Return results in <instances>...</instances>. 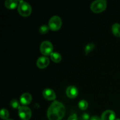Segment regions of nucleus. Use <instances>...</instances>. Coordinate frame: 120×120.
Returning <instances> with one entry per match:
<instances>
[{"mask_svg":"<svg viewBox=\"0 0 120 120\" xmlns=\"http://www.w3.org/2000/svg\"><path fill=\"white\" fill-rule=\"evenodd\" d=\"M66 110L64 105L58 101L52 103L47 112L49 120H61L64 117Z\"/></svg>","mask_w":120,"mask_h":120,"instance_id":"obj_1","label":"nucleus"},{"mask_svg":"<svg viewBox=\"0 0 120 120\" xmlns=\"http://www.w3.org/2000/svg\"><path fill=\"white\" fill-rule=\"evenodd\" d=\"M18 11L19 14L23 16H28L30 15L32 12V8L28 2L24 1H19L18 6Z\"/></svg>","mask_w":120,"mask_h":120,"instance_id":"obj_2","label":"nucleus"},{"mask_svg":"<svg viewBox=\"0 0 120 120\" xmlns=\"http://www.w3.org/2000/svg\"><path fill=\"white\" fill-rule=\"evenodd\" d=\"M107 7V1L105 0H97L91 4V9L95 13H100L105 9Z\"/></svg>","mask_w":120,"mask_h":120,"instance_id":"obj_3","label":"nucleus"},{"mask_svg":"<svg viewBox=\"0 0 120 120\" xmlns=\"http://www.w3.org/2000/svg\"><path fill=\"white\" fill-rule=\"evenodd\" d=\"M40 50H41V53L45 56H49V55L50 56L53 53V45L49 41H44L41 43Z\"/></svg>","mask_w":120,"mask_h":120,"instance_id":"obj_4","label":"nucleus"},{"mask_svg":"<svg viewBox=\"0 0 120 120\" xmlns=\"http://www.w3.org/2000/svg\"><path fill=\"white\" fill-rule=\"evenodd\" d=\"M62 21L58 16H53L50 19L49 22V27L52 30H57L61 28Z\"/></svg>","mask_w":120,"mask_h":120,"instance_id":"obj_5","label":"nucleus"},{"mask_svg":"<svg viewBox=\"0 0 120 120\" xmlns=\"http://www.w3.org/2000/svg\"><path fill=\"white\" fill-rule=\"evenodd\" d=\"M18 114L22 120H29L32 116V111L29 107L22 106L18 109Z\"/></svg>","mask_w":120,"mask_h":120,"instance_id":"obj_6","label":"nucleus"},{"mask_svg":"<svg viewBox=\"0 0 120 120\" xmlns=\"http://www.w3.org/2000/svg\"><path fill=\"white\" fill-rule=\"evenodd\" d=\"M42 94H43V96L45 99L49 101L54 100L56 97L55 93L54 92L53 90L50 89H45L43 91Z\"/></svg>","mask_w":120,"mask_h":120,"instance_id":"obj_7","label":"nucleus"},{"mask_svg":"<svg viewBox=\"0 0 120 120\" xmlns=\"http://www.w3.org/2000/svg\"><path fill=\"white\" fill-rule=\"evenodd\" d=\"M49 64V59L48 57L42 56L40 57L36 62V65L40 69H44L46 68Z\"/></svg>","mask_w":120,"mask_h":120,"instance_id":"obj_8","label":"nucleus"},{"mask_svg":"<svg viewBox=\"0 0 120 120\" xmlns=\"http://www.w3.org/2000/svg\"><path fill=\"white\" fill-rule=\"evenodd\" d=\"M66 94L69 98H75L77 96L79 93L77 87L73 86H70L68 87L66 89Z\"/></svg>","mask_w":120,"mask_h":120,"instance_id":"obj_9","label":"nucleus"},{"mask_svg":"<svg viewBox=\"0 0 120 120\" xmlns=\"http://www.w3.org/2000/svg\"><path fill=\"white\" fill-rule=\"evenodd\" d=\"M101 120H116V114L112 110H106L101 117Z\"/></svg>","mask_w":120,"mask_h":120,"instance_id":"obj_10","label":"nucleus"},{"mask_svg":"<svg viewBox=\"0 0 120 120\" xmlns=\"http://www.w3.org/2000/svg\"><path fill=\"white\" fill-rule=\"evenodd\" d=\"M32 96L29 93H23L20 97V103L23 105H28L32 101Z\"/></svg>","mask_w":120,"mask_h":120,"instance_id":"obj_11","label":"nucleus"},{"mask_svg":"<svg viewBox=\"0 0 120 120\" xmlns=\"http://www.w3.org/2000/svg\"><path fill=\"white\" fill-rule=\"evenodd\" d=\"M5 6L8 9H14L18 6V1L16 0H7L5 2Z\"/></svg>","mask_w":120,"mask_h":120,"instance_id":"obj_12","label":"nucleus"},{"mask_svg":"<svg viewBox=\"0 0 120 120\" xmlns=\"http://www.w3.org/2000/svg\"><path fill=\"white\" fill-rule=\"evenodd\" d=\"M112 32L114 35L117 37H120V24L114 23L112 26Z\"/></svg>","mask_w":120,"mask_h":120,"instance_id":"obj_13","label":"nucleus"},{"mask_svg":"<svg viewBox=\"0 0 120 120\" xmlns=\"http://www.w3.org/2000/svg\"><path fill=\"white\" fill-rule=\"evenodd\" d=\"M50 58H51L52 60L54 62L58 63V62H60L62 60V56L59 53L53 52L50 55Z\"/></svg>","mask_w":120,"mask_h":120,"instance_id":"obj_14","label":"nucleus"},{"mask_svg":"<svg viewBox=\"0 0 120 120\" xmlns=\"http://www.w3.org/2000/svg\"><path fill=\"white\" fill-rule=\"evenodd\" d=\"M0 114H1V118L3 120H7L9 116V114L8 111L5 109H2V110H1Z\"/></svg>","mask_w":120,"mask_h":120,"instance_id":"obj_15","label":"nucleus"},{"mask_svg":"<svg viewBox=\"0 0 120 120\" xmlns=\"http://www.w3.org/2000/svg\"><path fill=\"white\" fill-rule=\"evenodd\" d=\"M88 103L86 101V100H81L80 101H79V107L80 109L82 110H86L88 107Z\"/></svg>","mask_w":120,"mask_h":120,"instance_id":"obj_16","label":"nucleus"},{"mask_svg":"<svg viewBox=\"0 0 120 120\" xmlns=\"http://www.w3.org/2000/svg\"><path fill=\"white\" fill-rule=\"evenodd\" d=\"M10 105L13 109H19V108L21 107H20L19 102L16 99L12 100L11 101Z\"/></svg>","mask_w":120,"mask_h":120,"instance_id":"obj_17","label":"nucleus"},{"mask_svg":"<svg viewBox=\"0 0 120 120\" xmlns=\"http://www.w3.org/2000/svg\"><path fill=\"white\" fill-rule=\"evenodd\" d=\"M49 26H47L46 25H43L41 26L39 28V32L41 34H46V33L48 32L49 30Z\"/></svg>","mask_w":120,"mask_h":120,"instance_id":"obj_18","label":"nucleus"},{"mask_svg":"<svg viewBox=\"0 0 120 120\" xmlns=\"http://www.w3.org/2000/svg\"><path fill=\"white\" fill-rule=\"evenodd\" d=\"M94 48V45L93 43H89V44H88L85 47V48H84V50H85V52L86 53V55L89 53Z\"/></svg>","mask_w":120,"mask_h":120,"instance_id":"obj_19","label":"nucleus"},{"mask_svg":"<svg viewBox=\"0 0 120 120\" xmlns=\"http://www.w3.org/2000/svg\"><path fill=\"white\" fill-rule=\"evenodd\" d=\"M89 118H90V116L88 114L84 113L82 115V119L83 120H89Z\"/></svg>","mask_w":120,"mask_h":120,"instance_id":"obj_20","label":"nucleus"},{"mask_svg":"<svg viewBox=\"0 0 120 120\" xmlns=\"http://www.w3.org/2000/svg\"><path fill=\"white\" fill-rule=\"evenodd\" d=\"M68 120H77V116L76 114H72L71 116L69 117Z\"/></svg>","mask_w":120,"mask_h":120,"instance_id":"obj_21","label":"nucleus"},{"mask_svg":"<svg viewBox=\"0 0 120 120\" xmlns=\"http://www.w3.org/2000/svg\"><path fill=\"white\" fill-rule=\"evenodd\" d=\"M90 120H101V119L97 116H93V117H91Z\"/></svg>","mask_w":120,"mask_h":120,"instance_id":"obj_22","label":"nucleus"},{"mask_svg":"<svg viewBox=\"0 0 120 120\" xmlns=\"http://www.w3.org/2000/svg\"><path fill=\"white\" fill-rule=\"evenodd\" d=\"M116 120H120V118H117V119H116Z\"/></svg>","mask_w":120,"mask_h":120,"instance_id":"obj_23","label":"nucleus"},{"mask_svg":"<svg viewBox=\"0 0 120 120\" xmlns=\"http://www.w3.org/2000/svg\"><path fill=\"white\" fill-rule=\"evenodd\" d=\"M7 120H10V119H8Z\"/></svg>","mask_w":120,"mask_h":120,"instance_id":"obj_24","label":"nucleus"}]
</instances>
